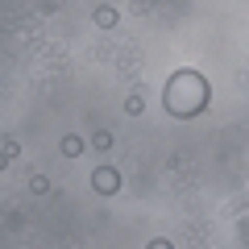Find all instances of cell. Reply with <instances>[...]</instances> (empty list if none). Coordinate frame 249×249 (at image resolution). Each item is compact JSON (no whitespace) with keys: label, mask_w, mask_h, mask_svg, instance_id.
Returning a JSON list of instances; mask_svg holds the SVG:
<instances>
[{"label":"cell","mask_w":249,"mask_h":249,"mask_svg":"<svg viewBox=\"0 0 249 249\" xmlns=\"http://www.w3.org/2000/svg\"><path fill=\"white\" fill-rule=\"evenodd\" d=\"M91 191H100V196H116V191H121V175H116V166H96V170H91Z\"/></svg>","instance_id":"obj_1"},{"label":"cell","mask_w":249,"mask_h":249,"mask_svg":"<svg viewBox=\"0 0 249 249\" xmlns=\"http://www.w3.org/2000/svg\"><path fill=\"white\" fill-rule=\"evenodd\" d=\"M96 25L100 29H112L116 25V9H96Z\"/></svg>","instance_id":"obj_3"},{"label":"cell","mask_w":249,"mask_h":249,"mask_svg":"<svg viewBox=\"0 0 249 249\" xmlns=\"http://www.w3.org/2000/svg\"><path fill=\"white\" fill-rule=\"evenodd\" d=\"M145 249H175V245H170V241H162V237H158V241H150V245H145Z\"/></svg>","instance_id":"obj_6"},{"label":"cell","mask_w":249,"mask_h":249,"mask_svg":"<svg viewBox=\"0 0 249 249\" xmlns=\"http://www.w3.org/2000/svg\"><path fill=\"white\" fill-rule=\"evenodd\" d=\"M62 154H71V158H75V154H83V137L67 133V137H62Z\"/></svg>","instance_id":"obj_2"},{"label":"cell","mask_w":249,"mask_h":249,"mask_svg":"<svg viewBox=\"0 0 249 249\" xmlns=\"http://www.w3.org/2000/svg\"><path fill=\"white\" fill-rule=\"evenodd\" d=\"M4 162H9V154H4V150H0V170H4Z\"/></svg>","instance_id":"obj_7"},{"label":"cell","mask_w":249,"mask_h":249,"mask_svg":"<svg viewBox=\"0 0 249 249\" xmlns=\"http://www.w3.org/2000/svg\"><path fill=\"white\" fill-rule=\"evenodd\" d=\"M142 108H145V100H142V96H129V100H124V112H129V116H137Z\"/></svg>","instance_id":"obj_4"},{"label":"cell","mask_w":249,"mask_h":249,"mask_svg":"<svg viewBox=\"0 0 249 249\" xmlns=\"http://www.w3.org/2000/svg\"><path fill=\"white\" fill-rule=\"evenodd\" d=\"M96 145H100V150H108V145H112V133H104V129H100V133H96Z\"/></svg>","instance_id":"obj_5"}]
</instances>
